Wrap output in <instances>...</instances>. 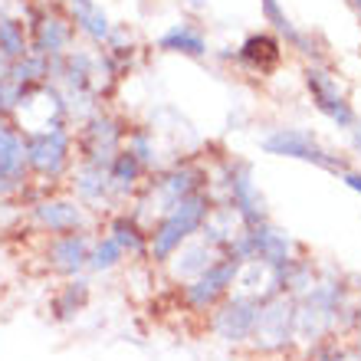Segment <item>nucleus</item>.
Masks as SVG:
<instances>
[{"instance_id":"7","label":"nucleus","mask_w":361,"mask_h":361,"mask_svg":"<svg viewBox=\"0 0 361 361\" xmlns=\"http://www.w3.org/2000/svg\"><path fill=\"white\" fill-rule=\"evenodd\" d=\"M122 125L115 122L112 115H99L86 122L82 135H79V148H82V164H95V168H109L112 158L122 148Z\"/></svg>"},{"instance_id":"17","label":"nucleus","mask_w":361,"mask_h":361,"mask_svg":"<svg viewBox=\"0 0 361 361\" xmlns=\"http://www.w3.org/2000/svg\"><path fill=\"white\" fill-rule=\"evenodd\" d=\"M109 237H112L125 253H132V257H145V253H148V233L142 230L138 217L118 214V217L112 220V227H109Z\"/></svg>"},{"instance_id":"16","label":"nucleus","mask_w":361,"mask_h":361,"mask_svg":"<svg viewBox=\"0 0 361 361\" xmlns=\"http://www.w3.org/2000/svg\"><path fill=\"white\" fill-rule=\"evenodd\" d=\"M142 171H145V164L138 161L128 148H122V152L112 158V164H109V190L118 194V197H125L128 190H135Z\"/></svg>"},{"instance_id":"4","label":"nucleus","mask_w":361,"mask_h":361,"mask_svg":"<svg viewBox=\"0 0 361 361\" xmlns=\"http://www.w3.org/2000/svg\"><path fill=\"white\" fill-rule=\"evenodd\" d=\"M335 315H338V286L319 283L302 299L295 302V338L302 342H319L329 329H332Z\"/></svg>"},{"instance_id":"18","label":"nucleus","mask_w":361,"mask_h":361,"mask_svg":"<svg viewBox=\"0 0 361 361\" xmlns=\"http://www.w3.org/2000/svg\"><path fill=\"white\" fill-rule=\"evenodd\" d=\"M158 47L164 49V53H184V56H207V39H204V33H197V30L190 27H171L168 33H164L161 39H158Z\"/></svg>"},{"instance_id":"1","label":"nucleus","mask_w":361,"mask_h":361,"mask_svg":"<svg viewBox=\"0 0 361 361\" xmlns=\"http://www.w3.org/2000/svg\"><path fill=\"white\" fill-rule=\"evenodd\" d=\"M210 210L214 207H210L207 190H194L190 197L180 200L178 207L168 210L161 217V224L148 233V253H152L158 263L171 259L174 253L204 227V220L210 217Z\"/></svg>"},{"instance_id":"15","label":"nucleus","mask_w":361,"mask_h":361,"mask_svg":"<svg viewBox=\"0 0 361 361\" xmlns=\"http://www.w3.org/2000/svg\"><path fill=\"white\" fill-rule=\"evenodd\" d=\"M217 259H220V250L214 247V243H207V240L184 243V247L178 250V267H174V273L184 276V279H197V276L207 273Z\"/></svg>"},{"instance_id":"8","label":"nucleus","mask_w":361,"mask_h":361,"mask_svg":"<svg viewBox=\"0 0 361 361\" xmlns=\"http://www.w3.org/2000/svg\"><path fill=\"white\" fill-rule=\"evenodd\" d=\"M257 312H259L257 299L233 295V299H227V302L214 312V335L227 345L247 342L250 335H253V325H257Z\"/></svg>"},{"instance_id":"10","label":"nucleus","mask_w":361,"mask_h":361,"mask_svg":"<svg viewBox=\"0 0 361 361\" xmlns=\"http://www.w3.org/2000/svg\"><path fill=\"white\" fill-rule=\"evenodd\" d=\"M27 161L47 178L63 174V168L69 164V132L63 125L49 132H37L27 145Z\"/></svg>"},{"instance_id":"14","label":"nucleus","mask_w":361,"mask_h":361,"mask_svg":"<svg viewBox=\"0 0 361 361\" xmlns=\"http://www.w3.org/2000/svg\"><path fill=\"white\" fill-rule=\"evenodd\" d=\"M37 220L53 233H76L86 224V214L76 200H47L37 207Z\"/></svg>"},{"instance_id":"23","label":"nucleus","mask_w":361,"mask_h":361,"mask_svg":"<svg viewBox=\"0 0 361 361\" xmlns=\"http://www.w3.org/2000/svg\"><path fill=\"white\" fill-rule=\"evenodd\" d=\"M39 53H63L69 43V27L63 23V20H43V27H39Z\"/></svg>"},{"instance_id":"28","label":"nucleus","mask_w":361,"mask_h":361,"mask_svg":"<svg viewBox=\"0 0 361 361\" xmlns=\"http://www.w3.org/2000/svg\"><path fill=\"white\" fill-rule=\"evenodd\" d=\"M355 148H358V154H361V122L355 125Z\"/></svg>"},{"instance_id":"22","label":"nucleus","mask_w":361,"mask_h":361,"mask_svg":"<svg viewBox=\"0 0 361 361\" xmlns=\"http://www.w3.org/2000/svg\"><path fill=\"white\" fill-rule=\"evenodd\" d=\"M122 257H125V250L112 237H102L92 247V253H89V269L92 273H109V269H115L122 263Z\"/></svg>"},{"instance_id":"26","label":"nucleus","mask_w":361,"mask_h":361,"mask_svg":"<svg viewBox=\"0 0 361 361\" xmlns=\"http://www.w3.org/2000/svg\"><path fill=\"white\" fill-rule=\"evenodd\" d=\"M0 43H4V49H7L10 56H20V53H23V33H20L17 23H4V27H0Z\"/></svg>"},{"instance_id":"13","label":"nucleus","mask_w":361,"mask_h":361,"mask_svg":"<svg viewBox=\"0 0 361 361\" xmlns=\"http://www.w3.org/2000/svg\"><path fill=\"white\" fill-rule=\"evenodd\" d=\"M89 253H92V247H89L86 233H63V237L53 240V247H49L53 267L69 276L89 267Z\"/></svg>"},{"instance_id":"6","label":"nucleus","mask_w":361,"mask_h":361,"mask_svg":"<svg viewBox=\"0 0 361 361\" xmlns=\"http://www.w3.org/2000/svg\"><path fill=\"white\" fill-rule=\"evenodd\" d=\"M305 89L312 95V105L338 128H352L355 125V109L348 105L342 86L332 73H325L322 66H309L305 69Z\"/></svg>"},{"instance_id":"19","label":"nucleus","mask_w":361,"mask_h":361,"mask_svg":"<svg viewBox=\"0 0 361 361\" xmlns=\"http://www.w3.org/2000/svg\"><path fill=\"white\" fill-rule=\"evenodd\" d=\"M259 7H263V17H267V23L276 30V33H286V39L293 43L295 49H302V53H312V47H309V39L299 33V30L289 23V17L283 13V7H279V0H259Z\"/></svg>"},{"instance_id":"11","label":"nucleus","mask_w":361,"mask_h":361,"mask_svg":"<svg viewBox=\"0 0 361 361\" xmlns=\"http://www.w3.org/2000/svg\"><path fill=\"white\" fill-rule=\"evenodd\" d=\"M200 178H204V171H197V168H178V171H168L164 178H158L152 184V200L158 204V214H168L171 207H178L184 197H190L194 190H204L200 188Z\"/></svg>"},{"instance_id":"9","label":"nucleus","mask_w":361,"mask_h":361,"mask_svg":"<svg viewBox=\"0 0 361 361\" xmlns=\"http://www.w3.org/2000/svg\"><path fill=\"white\" fill-rule=\"evenodd\" d=\"M227 190H230V207L237 210L247 227L267 224V200H263L257 180H253L250 164H233V171L227 178Z\"/></svg>"},{"instance_id":"25","label":"nucleus","mask_w":361,"mask_h":361,"mask_svg":"<svg viewBox=\"0 0 361 361\" xmlns=\"http://www.w3.org/2000/svg\"><path fill=\"white\" fill-rule=\"evenodd\" d=\"M125 148H128V152H132L135 158L145 164V168H152V164H154V148H152V135H148V132H132Z\"/></svg>"},{"instance_id":"5","label":"nucleus","mask_w":361,"mask_h":361,"mask_svg":"<svg viewBox=\"0 0 361 361\" xmlns=\"http://www.w3.org/2000/svg\"><path fill=\"white\" fill-rule=\"evenodd\" d=\"M240 267H243V263H240L237 257H220L207 273H200L190 286H184V299H188V305L190 309H197V312L214 309V305L230 293V286H237Z\"/></svg>"},{"instance_id":"29","label":"nucleus","mask_w":361,"mask_h":361,"mask_svg":"<svg viewBox=\"0 0 361 361\" xmlns=\"http://www.w3.org/2000/svg\"><path fill=\"white\" fill-rule=\"evenodd\" d=\"M322 361H345V358H342V355H325Z\"/></svg>"},{"instance_id":"27","label":"nucleus","mask_w":361,"mask_h":361,"mask_svg":"<svg viewBox=\"0 0 361 361\" xmlns=\"http://www.w3.org/2000/svg\"><path fill=\"white\" fill-rule=\"evenodd\" d=\"M338 178H342V180H345V184H348V188H352V190H358V194H361V174H358V171H342V174H338Z\"/></svg>"},{"instance_id":"24","label":"nucleus","mask_w":361,"mask_h":361,"mask_svg":"<svg viewBox=\"0 0 361 361\" xmlns=\"http://www.w3.org/2000/svg\"><path fill=\"white\" fill-rule=\"evenodd\" d=\"M76 23H79V30H86L89 37L99 39V43L109 37V20H105V13L95 7V4H82V7H76Z\"/></svg>"},{"instance_id":"20","label":"nucleus","mask_w":361,"mask_h":361,"mask_svg":"<svg viewBox=\"0 0 361 361\" xmlns=\"http://www.w3.org/2000/svg\"><path fill=\"white\" fill-rule=\"evenodd\" d=\"M76 194L82 200H102L109 194V168L82 164L76 171Z\"/></svg>"},{"instance_id":"12","label":"nucleus","mask_w":361,"mask_h":361,"mask_svg":"<svg viewBox=\"0 0 361 361\" xmlns=\"http://www.w3.org/2000/svg\"><path fill=\"white\" fill-rule=\"evenodd\" d=\"M240 63L253 69V73H259V76H269L283 63V47H279V39L273 33H253L240 47Z\"/></svg>"},{"instance_id":"30","label":"nucleus","mask_w":361,"mask_h":361,"mask_svg":"<svg viewBox=\"0 0 361 361\" xmlns=\"http://www.w3.org/2000/svg\"><path fill=\"white\" fill-rule=\"evenodd\" d=\"M355 7H358V13H361V0H355Z\"/></svg>"},{"instance_id":"3","label":"nucleus","mask_w":361,"mask_h":361,"mask_svg":"<svg viewBox=\"0 0 361 361\" xmlns=\"http://www.w3.org/2000/svg\"><path fill=\"white\" fill-rule=\"evenodd\" d=\"M253 345L259 352H279L295 338V299L276 293L259 302L257 325H253Z\"/></svg>"},{"instance_id":"21","label":"nucleus","mask_w":361,"mask_h":361,"mask_svg":"<svg viewBox=\"0 0 361 361\" xmlns=\"http://www.w3.org/2000/svg\"><path fill=\"white\" fill-rule=\"evenodd\" d=\"M86 302H89V283L86 279H76V283H69L66 289H63V295L53 302V312H56V319L66 322V319H73V315L82 312Z\"/></svg>"},{"instance_id":"2","label":"nucleus","mask_w":361,"mask_h":361,"mask_svg":"<svg viewBox=\"0 0 361 361\" xmlns=\"http://www.w3.org/2000/svg\"><path fill=\"white\" fill-rule=\"evenodd\" d=\"M263 152L276 154V158H293V161H305V164H315V168H325L332 174H342L348 171L345 161L338 154H332L325 148L312 132L305 128H276L263 138Z\"/></svg>"}]
</instances>
